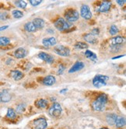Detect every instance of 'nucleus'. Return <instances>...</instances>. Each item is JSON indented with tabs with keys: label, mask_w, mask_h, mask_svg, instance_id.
<instances>
[{
	"label": "nucleus",
	"mask_w": 126,
	"mask_h": 129,
	"mask_svg": "<svg viewBox=\"0 0 126 129\" xmlns=\"http://www.w3.org/2000/svg\"><path fill=\"white\" fill-rule=\"evenodd\" d=\"M107 102V96L104 93H102L99 96L92 104L93 108L96 111H101L105 108L106 104Z\"/></svg>",
	"instance_id": "1"
},
{
	"label": "nucleus",
	"mask_w": 126,
	"mask_h": 129,
	"mask_svg": "<svg viewBox=\"0 0 126 129\" xmlns=\"http://www.w3.org/2000/svg\"><path fill=\"white\" fill-rule=\"evenodd\" d=\"M109 77L104 75H97L93 79V85L96 88H101L107 85Z\"/></svg>",
	"instance_id": "2"
},
{
	"label": "nucleus",
	"mask_w": 126,
	"mask_h": 129,
	"mask_svg": "<svg viewBox=\"0 0 126 129\" xmlns=\"http://www.w3.org/2000/svg\"><path fill=\"white\" fill-rule=\"evenodd\" d=\"M55 26L56 29L60 30V31H66L69 28H71L73 25L68 21H66L63 18H58V19L55 22Z\"/></svg>",
	"instance_id": "3"
},
{
	"label": "nucleus",
	"mask_w": 126,
	"mask_h": 129,
	"mask_svg": "<svg viewBox=\"0 0 126 129\" xmlns=\"http://www.w3.org/2000/svg\"><path fill=\"white\" fill-rule=\"evenodd\" d=\"M65 18L66 21L69 22H75L76 20H79V13L78 11L73 10V9H70V10H68L66 13H65Z\"/></svg>",
	"instance_id": "4"
},
{
	"label": "nucleus",
	"mask_w": 126,
	"mask_h": 129,
	"mask_svg": "<svg viewBox=\"0 0 126 129\" xmlns=\"http://www.w3.org/2000/svg\"><path fill=\"white\" fill-rule=\"evenodd\" d=\"M49 115L53 117H59L61 114V107L59 104L55 103L49 109Z\"/></svg>",
	"instance_id": "5"
},
{
	"label": "nucleus",
	"mask_w": 126,
	"mask_h": 129,
	"mask_svg": "<svg viewBox=\"0 0 126 129\" xmlns=\"http://www.w3.org/2000/svg\"><path fill=\"white\" fill-rule=\"evenodd\" d=\"M54 51H55L57 54L60 55V56H69L70 54V50L69 48L65 47L63 45H58L55 46V48H54Z\"/></svg>",
	"instance_id": "6"
},
{
	"label": "nucleus",
	"mask_w": 126,
	"mask_h": 129,
	"mask_svg": "<svg viewBox=\"0 0 126 129\" xmlns=\"http://www.w3.org/2000/svg\"><path fill=\"white\" fill-rule=\"evenodd\" d=\"M80 15L85 20H89L92 17V13L90 11L89 6L87 5H83L80 8Z\"/></svg>",
	"instance_id": "7"
},
{
	"label": "nucleus",
	"mask_w": 126,
	"mask_h": 129,
	"mask_svg": "<svg viewBox=\"0 0 126 129\" xmlns=\"http://www.w3.org/2000/svg\"><path fill=\"white\" fill-rule=\"evenodd\" d=\"M34 129H45L48 127V123L45 118H38L34 121L33 122Z\"/></svg>",
	"instance_id": "8"
},
{
	"label": "nucleus",
	"mask_w": 126,
	"mask_h": 129,
	"mask_svg": "<svg viewBox=\"0 0 126 129\" xmlns=\"http://www.w3.org/2000/svg\"><path fill=\"white\" fill-rule=\"evenodd\" d=\"M111 6V3L109 1H104L101 3L99 7L97 9V11L98 13H105L110 10Z\"/></svg>",
	"instance_id": "9"
},
{
	"label": "nucleus",
	"mask_w": 126,
	"mask_h": 129,
	"mask_svg": "<svg viewBox=\"0 0 126 129\" xmlns=\"http://www.w3.org/2000/svg\"><path fill=\"white\" fill-rule=\"evenodd\" d=\"M12 98L11 94L9 93L7 90H3L0 93V103H8L9 101H10Z\"/></svg>",
	"instance_id": "10"
},
{
	"label": "nucleus",
	"mask_w": 126,
	"mask_h": 129,
	"mask_svg": "<svg viewBox=\"0 0 126 129\" xmlns=\"http://www.w3.org/2000/svg\"><path fill=\"white\" fill-rule=\"evenodd\" d=\"M124 42V38L121 36H117L115 38H113L111 41V47L115 48L117 46H120Z\"/></svg>",
	"instance_id": "11"
},
{
	"label": "nucleus",
	"mask_w": 126,
	"mask_h": 129,
	"mask_svg": "<svg viewBox=\"0 0 126 129\" xmlns=\"http://www.w3.org/2000/svg\"><path fill=\"white\" fill-rule=\"evenodd\" d=\"M38 58L43 61H44L47 63H52L54 61V58L50 55L49 54H47L45 52H41L38 54Z\"/></svg>",
	"instance_id": "12"
},
{
	"label": "nucleus",
	"mask_w": 126,
	"mask_h": 129,
	"mask_svg": "<svg viewBox=\"0 0 126 129\" xmlns=\"http://www.w3.org/2000/svg\"><path fill=\"white\" fill-rule=\"evenodd\" d=\"M56 82V79L55 76H47L44 78L43 81H42V83L45 86H52Z\"/></svg>",
	"instance_id": "13"
},
{
	"label": "nucleus",
	"mask_w": 126,
	"mask_h": 129,
	"mask_svg": "<svg viewBox=\"0 0 126 129\" xmlns=\"http://www.w3.org/2000/svg\"><path fill=\"white\" fill-rule=\"evenodd\" d=\"M26 54H27V51H26V50H25L23 48H17L14 52V56L16 58H19V59L25 58L26 56Z\"/></svg>",
	"instance_id": "14"
},
{
	"label": "nucleus",
	"mask_w": 126,
	"mask_h": 129,
	"mask_svg": "<svg viewBox=\"0 0 126 129\" xmlns=\"http://www.w3.org/2000/svg\"><path fill=\"white\" fill-rule=\"evenodd\" d=\"M83 68H84V64H83L82 61H77V62H76V63L73 64V67H72V68L69 69V73H73V72L80 71L81 69H83Z\"/></svg>",
	"instance_id": "15"
},
{
	"label": "nucleus",
	"mask_w": 126,
	"mask_h": 129,
	"mask_svg": "<svg viewBox=\"0 0 126 129\" xmlns=\"http://www.w3.org/2000/svg\"><path fill=\"white\" fill-rule=\"evenodd\" d=\"M10 76L11 77L16 80V81H18V80H20L21 79H23V72H21L19 70H13L10 72Z\"/></svg>",
	"instance_id": "16"
},
{
	"label": "nucleus",
	"mask_w": 126,
	"mask_h": 129,
	"mask_svg": "<svg viewBox=\"0 0 126 129\" xmlns=\"http://www.w3.org/2000/svg\"><path fill=\"white\" fill-rule=\"evenodd\" d=\"M57 41L55 38H44L42 41V44L45 47H50V46H55Z\"/></svg>",
	"instance_id": "17"
},
{
	"label": "nucleus",
	"mask_w": 126,
	"mask_h": 129,
	"mask_svg": "<svg viewBox=\"0 0 126 129\" xmlns=\"http://www.w3.org/2000/svg\"><path fill=\"white\" fill-rule=\"evenodd\" d=\"M32 23L35 26L36 29H41L44 26V25H45L44 20L43 19H41V18H35Z\"/></svg>",
	"instance_id": "18"
},
{
	"label": "nucleus",
	"mask_w": 126,
	"mask_h": 129,
	"mask_svg": "<svg viewBox=\"0 0 126 129\" xmlns=\"http://www.w3.org/2000/svg\"><path fill=\"white\" fill-rule=\"evenodd\" d=\"M84 39L86 42L92 44H96L98 43L97 39L95 38V36L92 35L91 34H87L86 35H84Z\"/></svg>",
	"instance_id": "19"
},
{
	"label": "nucleus",
	"mask_w": 126,
	"mask_h": 129,
	"mask_svg": "<svg viewBox=\"0 0 126 129\" xmlns=\"http://www.w3.org/2000/svg\"><path fill=\"white\" fill-rule=\"evenodd\" d=\"M118 117L115 114H108L106 117V120H107V122L110 125H114L115 124V121H116V119Z\"/></svg>",
	"instance_id": "20"
},
{
	"label": "nucleus",
	"mask_w": 126,
	"mask_h": 129,
	"mask_svg": "<svg viewBox=\"0 0 126 129\" xmlns=\"http://www.w3.org/2000/svg\"><path fill=\"white\" fill-rule=\"evenodd\" d=\"M35 105L38 108H45L48 107V100L44 99H41V100H38L37 102L35 103Z\"/></svg>",
	"instance_id": "21"
},
{
	"label": "nucleus",
	"mask_w": 126,
	"mask_h": 129,
	"mask_svg": "<svg viewBox=\"0 0 126 129\" xmlns=\"http://www.w3.org/2000/svg\"><path fill=\"white\" fill-rule=\"evenodd\" d=\"M24 29H25L26 31H27V32H35L36 30H37L35 26L34 25V23L32 22L26 23L24 25Z\"/></svg>",
	"instance_id": "22"
},
{
	"label": "nucleus",
	"mask_w": 126,
	"mask_h": 129,
	"mask_svg": "<svg viewBox=\"0 0 126 129\" xmlns=\"http://www.w3.org/2000/svg\"><path fill=\"white\" fill-rule=\"evenodd\" d=\"M85 55H86V57L88 58L89 59H90L92 61H97V56L96 55V54H94L93 51H89V50H86L85 51Z\"/></svg>",
	"instance_id": "23"
},
{
	"label": "nucleus",
	"mask_w": 126,
	"mask_h": 129,
	"mask_svg": "<svg viewBox=\"0 0 126 129\" xmlns=\"http://www.w3.org/2000/svg\"><path fill=\"white\" fill-rule=\"evenodd\" d=\"M115 124L118 127H122L125 125V119L122 117H118L116 119Z\"/></svg>",
	"instance_id": "24"
},
{
	"label": "nucleus",
	"mask_w": 126,
	"mask_h": 129,
	"mask_svg": "<svg viewBox=\"0 0 126 129\" xmlns=\"http://www.w3.org/2000/svg\"><path fill=\"white\" fill-rule=\"evenodd\" d=\"M10 43V39L6 37H1L0 38V46H6Z\"/></svg>",
	"instance_id": "25"
},
{
	"label": "nucleus",
	"mask_w": 126,
	"mask_h": 129,
	"mask_svg": "<svg viewBox=\"0 0 126 129\" xmlns=\"http://www.w3.org/2000/svg\"><path fill=\"white\" fill-rule=\"evenodd\" d=\"M75 47L77 49H86V48H88L89 45L84 42H77L75 44Z\"/></svg>",
	"instance_id": "26"
},
{
	"label": "nucleus",
	"mask_w": 126,
	"mask_h": 129,
	"mask_svg": "<svg viewBox=\"0 0 126 129\" xmlns=\"http://www.w3.org/2000/svg\"><path fill=\"white\" fill-rule=\"evenodd\" d=\"M12 15L14 18H16V19H20V18H22L23 16V12H21L20 10H13L12 12Z\"/></svg>",
	"instance_id": "27"
},
{
	"label": "nucleus",
	"mask_w": 126,
	"mask_h": 129,
	"mask_svg": "<svg viewBox=\"0 0 126 129\" xmlns=\"http://www.w3.org/2000/svg\"><path fill=\"white\" fill-rule=\"evenodd\" d=\"M16 112H15V110L12 108H9L8 110H7V114H6V116L7 117L9 118H10V119H13V118H15L16 117Z\"/></svg>",
	"instance_id": "28"
},
{
	"label": "nucleus",
	"mask_w": 126,
	"mask_h": 129,
	"mask_svg": "<svg viewBox=\"0 0 126 129\" xmlns=\"http://www.w3.org/2000/svg\"><path fill=\"white\" fill-rule=\"evenodd\" d=\"M109 32H110V34L112 35V36L116 35L118 33V27H117L115 25H112V26L110 27V30H109Z\"/></svg>",
	"instance_id": "29"
},
{
	"label": "nucleus",
	"mask_w": 126,
	"mask_h": 129,
	"mask_svg": "<svg viewBox=\"0 0 126 129\" xmlns=\"http://www.w3.org/2000/svg\"><path fill=\"white\" fill-rule=\"evenodd\" d=\"M15 5L17 6V7H19V8H22V9H25L26 7V3L25 1H16L15 2Z\"/></svg>",
	"instance_id": "30"
},
{
	"label": "nucleus",
	"mask_w": 126,
	"mask_h": 129,
	"mask_svg": "<svg viewBox=\"0 0 126 129\" xmlns=\"http://www.w3.org/2000/svg\"><path fill=\"white\" fill-rule=\"evenodd\" d=\"M29 2H30V5H32L33 6H37L42 3L41 0H30Z\"/></svg>",
	"instance_id": "31"
},
{
	"label": "nucleus",
	"mask_w": 126,
	"mask_h": 129,
	"mask_svg": "<svg viewBox=\"0 0 126 129\" xmlns=\"http://www.w3.org/2000/svg\"><path fill=\"white\" fill-rule=\"evenodd\" d=\"M24 110H25V105L20 104V105H19V106L17 107V108H16V111H17L18 113H22Z\"/></svg>",
	"instance_id": "32"
},
{
	"label": "nucleus",
	"mask_w": 126,
	"mask_h": 129,
	"mask_svg": "<svg viewBox=\"0 0 126 129\" xmlns=\"http://www.w3.org/2000/svg\"><path fill=\"white\" fill-rule=\"evenodd\" d=\"M8 18V14L6 13H0V20H5Z\"/></svg>",
	"instance_id": "33"
},
{
	"label": "nucleus",
	"mask_w": 126,
	"mask_h": 129,
	"mask_svg": "<svg viewBox=\"0 0 126 129\" xmlns=\"http://www.w3.org/2000/svg\"><path fill=\"white\" fill-rule=\"evenodd\" d=\"M65 70V67L62 66V64H60V66H59V69H58V75H61L63 72H64Z\"/></svg>",
	"instance_id": "34"
},
{
	"label": "nucleus",
	"mask_w": 126,
	"mask_h": 129,
	"mask_svg": "<svg viewBox=\"0 0 126 129\" xmlns=\"http://www.w3.org/2000/svg\"><path fill=\"white\" fill-rule=\"evenodd\" d=\"M99 33H100V30L97 29V28H95V29L92 30V31H91V34H92V35H93V36H95V35H98V34H99Z\"/></svg>",
	"instance_id": "35"
},
{
	"label": "nucleus",
	"mask_w": 126,
	"mask_h": 129,
	"mask_svg": "<svg viewBox=\"0 0 126 129\" xmlns=\"http://www.w3.org/2000/svg\"><path fill=\"white\" fill-rule=\"evenodd\" d=\"M116 2H117V3H118V5H120L121 6H122L125 3L126 1H125V0H117Z\"/></svg>",
	"instance_id": "36"
},
{
	"label": "nucleus",
	"mask_w": 126,
	"mask_h": 129,
	"mask_svg": "<svg viewBox=\"0 0 126 129\" xmlns=\"http://www.w3.org/2000/svg\"><path fill=\"white\" fill-rule=\"evenodd\" d=\"M8 26H2V27H0V30H3L7 29V28H8Z\"/></svg>",
	"instance_id": "37"
},
{
	"label": "nucleus",
	"mask_w": 126,
	"mask_h": 129,
	"mask_svg": "<svg viewBox=\"0 0 126 129\" xmlns=\"http://www.w3.org/2000/svg\"><path fill=\"white\" fill-rule=\"evenodd\" d=\"M68 91V89H63L61 90H60V93H65V92H67Z\"/></svg>",
	"instance_id": "38"
},
{
	"label": "nucleus",
	"mask_w": 126,
	"mask_h": 129,
	"mask_svg": "<svg viewBox=\"0 0 126 129\" xmlns=\"http://www.w3.org/2000/svg\"><path fill=\"white\" fill-rule=\"evenodd\" d=\"M122 56H124V55H120V56H117V57H114V58H113V59H117V58H121V57H122Z\"/></svg>",
	"instance_id": "39"
},
{
	"label": "nucleus",
	"mask_w": 126,
	"mask_h": 129,
	"mask_svg": "<svg viewBox=\"0 0 126 129\" xmlns=\"http://www.w3.org/2000/svg\"><path fill=\"white\" fill-rule=\"evenodd\" d=\"M100 129H109V128H107V127H101Z\"/></svg>",
	"instance_id": "40"
}]
</instances>
